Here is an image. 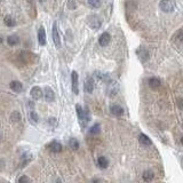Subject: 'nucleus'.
I'll use <instances>...</instances> for the list:
<instances>
[{
	"label": "nucleus",
	"mask_w": 183,
	"mask_h": 183,
	"mask_svg": "<svg viewBox=\"0 0 183 183\" xmlns=\"http://www.w3.org/2000/svg\"><path fill=\"white\" fill-rule=\"evenodd\" d=\"M69 146L72 150H78L79 149V142L77 141L76 139H70L69 140Z\"/></svg>",
	"instance_id": "obj_21"
},
{
	"label": "nucleus",
	"mask_w": 183,
	"mask_h": 183,
	"mask_svg": "<svg viewBox=\"0 0 183 183\" xmlns=\"http://www.w3.org/2000/svg\"><path fill=\"white\" fill-rule=\"evenodd\" d=\"M10 119H12V121L13 122L19 121V119H21V114H19L17 111H15V112H13L12 114H10Z\"/></svg>",
	"instance_id": "obj_24"
},
{
	"label": "nucleus",
	"mask_w": 183,
	"mask_h": 183,
	"mask_svg": "<svg viewBox=\"0 0 183 183\" xmlns=\"http://www.w3.org/2000/svg\"><path fill=\"white\" fill-rule=\"evenodd\" d=\"M160 84H161V83H160V79L156 78V77H152V78H150V79H149V86H150L152 89L159 88Z\"/></svg>",
	"instance_id": "obj_15"
},
{
	"label": "nucleus",
	"mask_w": 183,
	"mask_h": 183,
	"mask_svg": "<svg viewBox=\"0 0 183 183\" xmlns=\"http://www.w3.org/2000/svg\"><path fill=\"white\" fill-rule=\"evenodd\" d=\"M101 0H88V5L93 8H99L101 7Z\"/></svg>",
	"instance_id": "obj_23"
},
{
	"label": "nucleus",
	"mask_w": 183,
	"mask_h": 183,
	"mask_svg": "<svg viewBox=\"0 0 183 183\" xmlns=\"http://www.w3.org/2000/svg\"><path fill=\"white\" fill-rule=\"evenodd\" d=\"M38 41H39L40 46H45L46 42H47V40H46V30L42 26L38 30Z\"/></svg>",
	"instance_id": "obj_6"
},
{
	"label": "nucleus",
	"mask_w": 183,
	"mask_h": 183,
	"mask_svg": "<svg viewBox=\"0 0 183 183\" xmlns=\"http://www.w3.org/2000/svg\"><path fill=\"white\" fill-rule=\"evenodd\" d=\"M4 22H5V24L7 25V26H9V28H12V26H14L15 25V21L13 19V17L12 16H6L5 19H4Z\"/></svg>",
	"instance_id": "obj_22"
},
{
	"label": "nucleus",
	"mask_w": 183,
	"mask_h": 183,
	"mask_svg": "<svg viewBox=\"0 0 183 183\" xmlns=\"http://www.w3.org/2000/svg\"><path fill=\"white\" fill-rule=\"evenodd\" d=\"M2 41H4V39L0 37V44H2Z\"/></svg>",
	"instance_id": "obj_28"
},
{
	"label": "nucleus",
	"mask_w": 183,
	"mask_h": 183,
	"mask_svg": "<svg viewBox=\"0 0 183 183\" xmlns=\"http://www.w3.org/2000/svg\"><path fill=\"white\" fill-rule=\"evenodd\" d=\"M97 163H99V166L101 168H107L109 165V161L105 157H100L99 159H97Z\"/></svg>",
	"instance_id": "obj_20"
},
{
	"label": "nucleus",
	"mask_w": 183,
	"mask_h": 183,
	"mask_svg": "<svg viewBox=\"0 0 183 183\" xmlns=\"http://www.w3.org/2000/svg\"><path fill=\"white\" fill-rule=\"evenodd\" d=\"M68 7L71 10H75L77 8V0H69L68 1Z\"/></svg>",
	"instance_id": "obj_25"
},
{
	"label": "nucleus",
	"mask_w": 183,
	"mask_h": 183,
	"mask_svg": "<svg viewBox=\"0 0 183 183\" xmlns=\"http://www.w3.org/2000/svg\"><path fill=\"white\" fill-rule=\"evenodd\" d=\"M76 110H77V116H78V120H79V124L80 126L85 128L86 125H87V122L90 120V116H89V112L87 111V109H83L81 105L79 104H77L76 105Z\"/></svg>",
	"instance_id": "obj_1"
},
{
	"label": "nucleus",
	"mask_w": 183,
	"mask_h": 183,
	"mask_svg": "<svg viewBox=\"0 0 183 183\" xmlns=\"http://www.w3.org/2000/svg\"><path fill=\"white\" fill-rule=\"evenodd\" d=\"M110 112L112 113L113 116H116V117H120V116L124 114V109L120 105L113 104V105H111V108H110Z\"/></svg>",
	"instance_id": "obj_10"
},
{
	"label": "nucleus",
	"mask_w": 183,
	"mask_h": 183,
	"mask_svg": "<svg viewBox=\"0 0 183 183\" xmlns=\"http://www.w3.org/2000/svg\"><path fill=\"white\" fill-rule=\"evenodd\" d=\"M136 53H137V56L140 57V60H141L142 62L148 61V58H149V54H148V52H146L144 48H140V49H139Z\"/></svg>",
	"instance_id": "obj_13"
},
{
	"label": "nucleus",
	"mask_w": 183,
	"mask_h": 183,
	"mask_svg": "<svg viewBox=\"0 0 183 183\" xmlns=\"http://www.w3.org/2000/svg\"><path fill=\"white\" fill-rule=\"evenodd\" d=\"M88 24L90 25V28L99 29L100 26H101L102 22L100 21L99 17H97L96 15H92V16H89V17H88Z\"/></svg>",
	"instance_id": "obj_7"
},
{
	"label": "nucleus",
	"mask_w": 183,
	"mask_h": 183,
	"mask_svg": "<svg viewBox=\"0 0 183 183\" xmlns=\"http://www.w3.org/2000/svg\"><path fill=\"white\" fill-rule=\"evenodd\" d=\"M30 118H31V120H32L33 122L39 121V117H38V114L36 111H31V112H30Z\"/></svg>",
	"instance_id": "obj_26"
},
{
	"label": "nucleus",
	"mask_w": 183,
	"mask_h": 183,
	"mask_svg": "<svg viewBox=\"0 0 183 183\" xmlns=\"http://www.w3.org/2000/svg\"><path fill=\"white\" fill-rule=\"evenodd\" d=\"M7 42L9 46H16L19 42V38L17 36H9L7 38Z\"/></svg>",
	"instance_id": "obj_17"
},
{
	"label": "nucleus",
	"mask_w": 183,
	"mask_h": 183,
	"mask_svg": "<svg viewBox=\"0 0 183 183\" xmlns=\"http://www.w3.org/2000/svg\"><path fill=\"white\" fill-rule=\"evenodd\" d=\"M100 132H101V126H100V124H95L93 126L89 128V133L92 134V135H97Z\"/></svg>",
	"instance_id": "obj_19"
},
{
	"label": "nucleus",
	"mask_w": 183,
	"mask_h": 183,
	"mask_svg": "<svg viewBox=\"0 0 183 183\" xmlns=\"http://www.w3.org/2000/svg\"><path fill=\"white\" fill-rule=\"evenodd\" d=\"M110 40H111V36H110V33L108 32H104L101 34V37H100L99 39V42L101 46H107L109 42H110Z\"/></svg>",
	"instance_id": "obj_11"
},
{
	"label": "nucleus",
	"mask_w": 183,
	"mask_h": 183,
	"mask_svg": "<svg viewBox=\"0 0 183 183\" xmlns=\"http://www.w3.org/2000/svg\"><path fill=\"white\" fill-rule=\"evenodd\" d=\"M40 1H45V0H40Z\"/></svg>",
	"instance_id": "obj_30"
},
{
	"label": "nucleus",
	"mask_w": 183,
	"mask_h": 183,
	"mask_svg": "<svg viewBox=\"0 0 183 183\" xmlns=\"http://www.w3.org/2000/svg\"><path fill=\"white\" fill-rule=\"evenodd\" d=\"M139 141H140L142 146H151L152 144V141L150 140V137L146 136V134H141L140 137H139Z\"/></svg>",
	"instance_id": "obj_14"
},
{
	"label": "nucleus",
	"mask_w": 183,
	"mask_h": 183,
	"mask_svg": "<svg viewBox=\"0 0 183 183\" xmlns=\"http://www.w3.org/2000/svg\"><path fill=\"white\" fill-rule=\"evenodd\" d=\"M71 81H72V92H73V94L78 95L79 94V87H78L79 79H78V73L76 71H72V73H71Z\"/></svg>",
	"instance_id": "obj_3"
},
{
	"label": "nucleus",
	"mask_w": 183,
	"mask_h": 183,
	"mask_svg": "<svg viewBox=\"0 0 183 183\" xmlns=\"http://www.w3.org/2000/svg\"><path fill=\"white\" fill-rule=\"evenodd\" d=\"M0 1H2V0H0Z\"/></svg>",
	"instance_id": "obj_31"
},
{
	"label": "nucleus",
	"mask_w": 183,
	"mask_h": 183,
	"mask_svg": "<svg viewBox=\"0 0 183 183\" xmlns=\"http://www.w3.org/2000/svg\"><path fill=\"white\" fill-rule=\"evenodd\" d=\"M84 89H85V92H86V93H88V94L93 93V90H94V80L92 79L90 77L86 78V80H85Z\"/></svg>",
	"instance_id": "obj_5"
},
{
	"label": "nucleus",
	"mask_w": 183,
	"mask_h": 183,
	"mask_svg": "<svg viewBox=\"0 0 183 183\" xmlns=\"http://www.w3.org/2000/svg\"><path fill=\"white\" fill-rule=\"evenodd\" d=\"M181 142H182V144H183V137H182V139H181Z\"/></svg>",
	"instance_id": "obj_29"
},
{
	"label": "nucleus",
	"mask_w": 183,
	"mask_h": 183,
	"mask_svg": "<svg viewBox=\"0 0 183 183\" xmlns=\"http://www.w3.org/2000/svg\"><path fill=\"white\" fill-rule=\"evenodd\" d=\"M44 95H45V99L47 102H53L54 100H55V93H54V90H53L51 87H45L44 89Z\"/></svg>",
	"instance_id": "obj_8"
},
{
	"label": "nucleus",
	"mask_w": 183,
	"mask_h": 183,
	"mask_svg": "<svg viewBox=\"0 0 183 183\" xmlns=\"http://www.w3.org/2000/svg\"><path fill=\"white\" fill-rule=\"evenodd\" d=\"M53 41H54L57 48L61 47V37H60V33H58V30H57L56 23L53 24Z\"/></svg>",
	"instance_id": "obj_4"
},
{
	"label": "nucleus",
	"mask_w": 183,
	"mask_h": 183,
	"mask_svg": "<svg viewBox=\"0 0 183 183\" xmlns=\"http://www.w3.org/2000/svg\"><path fill=\"white\" fill-rule=\"evenodd\" d=\"M31 180L28 178V176H25V175H23V176H21V178H19V183H26V182H30Z\"/></svg>",
	"instance_id": "obj_27"
},
{
	"label": "nucleus",
	"mask_w": 183,
	"mask_h": 183,
	"mask_svg": "<svg viewBox=\"0 0 183 183\" xmlns=\"http://www.w3.org/2000/svg\"><path fill=\"white\" fill-rule=\"evenodd\" d=\"M9 87H10L12 90H14V92H16V93H21V92H22V89H23L22 84H21L19 81H17V80H13V81L9 84Z\"/></svg>",
	"instance_id": "obj_12"
},
{
	"label": "nucleus",
	"mask_w": 183,
	"mask_h": 183,
	"mask_svg": "<svg viewBox=\"0 0 183 183\" xmlns=\"http://www.w3.org/2000/svg\"><path fill=\"white\" fill-rule=\"evenodd\" d=\"M153 178H155V174H153V172H152V171H146V172L143 173V180H144V181H146V182H150V181H152V180H153Z\"/></svg>",
	"instance_id": "obj_18"
},
{
	"label": "nucleus",
	"mask_w": 183,
	"mask_h": 183,
	"mask_svg": "<svg viewBox=\"0 0 183 183\" xmlns=\"http://www.w3.org/2000/svg\"><path fill=\"white\" fill-rule=\"evenodd\" d=\"M30 95L33 100H40L42 97V89L38 86H34L31 88V92H30Z\"/></svg>",
	"instance_id": "obj_9"
},
{
	"label": "nucleus",
	"mask_w": 183,
	"mask_h": 183,
	"mask_svg": "<svg viewBox=\"0 0 183 183\" xmlns=\"http://www.w3.org/2000/svg\"><path fill=\"white\" fill-rule=\"evenodd\" d=\"M159 7L165 13H171L175 9V4L173 0H160Z\"/></svg>",
	"instance_id": "obj_2"
},
{
	"label": "nucleus",
	"mask_w": 183,
	"mask_h": 183,
	"mask_svg": "<svg viewBox=\"0 0 183 183\" xmlns=\"http://www.w3.org/2000/svg\"><path fill=\"white\" fill-rule=\"evenodd\" d=\"M51 150H52L53 152H55V153L61 152L62 151V144L57 141H53L52 143H51Z\"/></svg>",
	"instance_id": "obj_16"
}]
</instances>
